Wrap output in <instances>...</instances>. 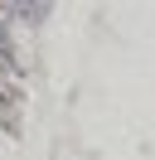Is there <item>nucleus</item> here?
<instances>
[{
    "mask_svg": "<svg viewBox=\"0 0 155 160\" xmlns=\"http://www.w3.org/2000/svg\"><path fill=\"white\" fill-rule=\"evenodd\" d=\"M0 126H5L10 136L19 131V88H5V92H0Z\"/></svg>",
    "mask_w": 155,
    "mask_h": 160,
    "instance_id": "obj_1",
    "label": "nucleus"
}]
</instances>
